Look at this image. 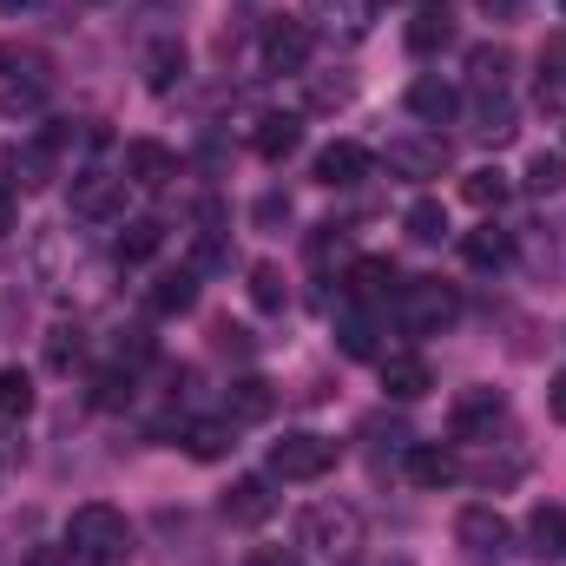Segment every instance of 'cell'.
<instances>
[{
	"instance_id": "cell-1",
	"label": "cell",
	"mask_w": 566,
	"mask_h": 566,
	"mask_svg": "<svg viewBox=\"0 0 566 566\" xmlns=\"http://www.w3.org/2000/svg\"><path fill=\"white\" fill-rule=\"evenodd\" d=\"M296 560L303 566H363V514L349 501H316L296 521Z\"/></svg>"
},
{
	"instance_id": "cell-2",
	"label": "cell",
	"mask_w": 566,
	"mask_h": 566,
	"mask_svg": "<svg viewBox=\"0 0 566 566\" xmlns=\"http://www.w3.org/2000/svg\"><path fill=\"white\" fill-rule=\"evenodd\" d=\"M66 547H73L80 560H93V566H119L126 554H133V527H126L119 507L86 501V507H73V521H66Z\"/></svg>"
},
{
	"instance_id": "cell-3",
	"label": "cell",
	"mask_w": 566,
	"mask_h": 566,
	"mask_svg": "<svg viewBox=\"0 0 566 566\" xmlns=\"http://www.w3.org/2000/svg\"><path fill=\"white\" fill-rule=\"evenodd\" d=\"M46 93H53V60L27 40H7L0 46V106L33 113V106H46Z\"/></svg>"
},
{
	"instance_id": "cell-4",
	"label": "cell",
	"mask_w": 566,
	"mask_h": 566,
	"mask_svg": "<svg viewBox=\"0 0 566 566\" xmlns=\"http://www.w3.org/2000/svg\"><path fill=\"white\" fill-rule=\"evenodd\" d=\"M396 323L409 329V336H441V329H454L461 323V290L441 277H409L396 290Z\"/></svg>"
},
{
	"instance_id": "cell-5",
	"label": "cell",
	"mask_w": 566,
	"mask_h": 566,
	"mask_svg": "<svg viewBox=\"0 0 566 566\" xmlns=\"http://www.w3.org/2000/svg\"><path fill=\"white\" fill-rule=\"evenodd\" d=\"M454 547H461V560L468 566H501L507 554H514V527H507L501 507L468 501V507L454 514Z\"/></svg>"
},
{
	"instance_id": "cell-6",
	"label": "cell",
	"mask_w": 566,
	"mask_h": 566,
	"mask_svg": "<svg viewBox=\"0 0 566 566\" xmlns=\"http://www.w3.org/2000/svg\"><path fill=\"white\" fill-rule=\"evenodd\" d=\"M336 441L329 434H310V428H296V434H283V441H271V474L277 481H323L329 468H336Z\"/></svg>"
},
{
	"instance_id": "cell-7",
	"label": "cell",
	"mask_w": 566,
	"mask_h": 566,
	"mask_svg": "<svg viewBox=\"0 0 566 566\" xmlns=\"http://www.w3.org/2000/svg\"><path fill=\"white\" fill-rule=\"evenodd\" d=\"M66 151H73V126L60 119V126H40L33 139L20 145L7 171L20 178V191H40V185H53V178H60V165H66Z\"/></svg>"
},
{
	"instance_id": "cell-8",
	"label": "cell",
	"mask_w": 566,
	"mask_h": 566,
	"mask_svg": "<svg viewBox=\"0 0 566 566\" xmlns=\"http://www.w3.org/2000/svg\"><path fill=\"white\" fill-rule=\"evenodd\" d=\"M382 158H389V171H396V178H416V185H422V178H441V171L454 165L448 139H441V133H428V126H409V133H396Z\"/></svg>"
},
{
	"instance_id": "cell-9",
	"label": "cell",
	"mask_w": 566,
	"mask_h": 566,
	"mask_svg": "<svg viewBox=\"0 0 566 566\" xmlns=\"http://www.w3.org/2000/svg\"><path fill=\"white\" fill-rule=\"evenodd\" d=\"M501 422H507V396L488 389V382H474V389H461V396L448 402V434H454V441H494Z\"/></svg>"
},
{
	"instance_id": "cell-10",
	"label": "cell",
	"mask_w": 566,
	"mask_h": 566,
	"mask_svg": "<svg viewBox=\"0 0 566 566\" xmlns=\"http://www.w3.org/2000/svg\"><path fill=\"white\" fill-rule=\"evenodd\" d=\"M119 211H126V171L86 165V171L73 178V218H86V224H106V218H119Z\"/></svg>"
},
{
	"instance_id": "cell-11",
	"label": "cell",
	"mask_w": 566,
	"mask_h": 566,
	"mask_svg": "<svg viewBox=\"0 0 566 566\" xmlns=\"http://www.w3.org/2000/svg\"><path fill=\"white\" fill-rule=\"evenodd\" d=\"M310 66V20H264V73H303Z\"/></svg>"
},
{
	"instance_id": "cell-12",
	"label": "cell",
	"mask_w": 566,
	"mask_h": 566,
	"mask_svg": "<svg viewBox=\"0 0 566 566\" xmlns=\"http://www.w3.org/2000/svg\"><path fill=\"white\" fill-rule=\"evenodd\" d=\"M402 468H409V481H416L422 494H441V488H454V481H461V454H454L448 441H409Z\"/></svg>"
},
{
	"instance_id": "cell-13",
	"label": "cell",
	"mask_w": 566,
	"mask_h": 566,
	"mask_svg": "<svg viewBox=\"0 0 566 566\" xmlns=\"http://www.w3.org/2000/svg\"><path fill=\"white\" fill-rule=\"evenodd\" d=\"M277 514V494H271V474H238L224 488V521L231 527H264Z\"/></svg>"
},
{
	"instance_id": "cell-14",
	"label": "cell",
	"mask_w": 566,
	"mask_h": 566,
	"mask_svg": "<svg viewBox=\"0 0 566 566\" xmlns=\"http://www.w3.org/2000/svg\"><path fill=\"white\" fill-rule=\"evenodd\" d=\"M171 178H178V158H171L158 139H133L126 145V185H139V191H165Z\"/></svg>"
},
{
	"instance_id": "cell-15",
	"label": "cell",
	"mask_w": 566,
	"mask_h": 566,
	"mask_svg": "<svg viewBox=\"0 0 566 566\" xmlns=\"http://www.w3.org/2000/svg\"><path fill=\"white\" fill-rule=\"evenodd\" d=\"M303 20H316V27L336 33V40H363L369 20H376V0H310Z\"/></svg>"
},
{
	"instance_id": "cell-16",
	"label": "cell",
	"mask_w": 566,
	"mask_h": 566,
	"mask_svg": "<svg viewBox=\"0 0 566 566\" xmlns=\"http://www.w3.org/2000/svg\"><path fill=\"white\" fill-rule=\"evenodd\" d=\"M409 113H416L422 126H448V119L461 113V93H454L441 73H416V80H409Z\"/></svg>"
},
{
	"instance_id": "cell-17",
	"label": "cell",
	"mask_w": 566,
	"mask_h": 566,
	"mask_svg": "<svg viewBox=\"0 0 566 566\" xmlns=\"http://www.w3.org/2000/svg\"><path fill=\"white\" fill-rule=\"evenodd\" d=\"M461 258H468L474 271H507V264H514V231H501V224L488 218V224H474V231L461 238Z\"/></svg>"
},
{
	"instance_id": "cell-18",
	"label": "cell",
	"mask_w": 566,
	"mask_h": 566,
	"mask_svg": "<svg viewBox=\"0 0 566 566\" xmlns=\"http://www.w3.org/2000/svg\"><path fill=\"white\" fill-rule=\"evenodd\" d=\"M185 66H191V60H185V46H178V33H165V40H151V46L139 53V73H145V86H151V93H171V86L185 80Z\"/></svg>"
},
{
	"instance_id": "cell-19",
	"label": "cell",
	"mask_w": 566,
	"mask_h": 566,
	"mask_svg": "<svg viewBox=\"0 0 566 566\" xmlns=\"http://www.w3.org/2000/svg\"><path fill=\"white\" fill-rule=\"evenodd\" d=\"M369 171V151L356 139H336V145H323L316 151V185H329V191H343V185H356Z\"/></svg>"
},
{
	"instance_id": "cell-20",
	"label": "cell",
	"mask_w": 566,
	"mask_h": 566,
	"mask_svg": "<svg viewBox=\"0 0 566 566\" xmlns=\"http://www.w3.org/2000/svg\"><path fill=\"white\" fill-rule=\"evenodd\" d=\"M382 389L396 396V402H422L428 389H434V369H428L422 356H382Z\"/></svg>"
},
{
	"instance_id": "cell-21",
	"label": "cell",
	"mask_w": 566,
	"mask_h": 566,
	"mask_svg": "<svg viewBox=\"0 0 566 566\" xmlns=\"http://www.w3.org/2000/svg\"><path fill=\"white\" fill-rule=\"evenodd\" d=\"M396 290H402V277H396L389 258H356L349 264V303H389Z\"/></svg>"
},
{
	"instance_id": "cell-22",
	"label": "cell",
	"mask_w": 566,
	"mask_h": 566,
	"mask_svg": "<svg viewBox=\"0 0 566 566\" xmlns=\"http://www.w3.org/2000/svg\"><path fill=\"white\" fill-rule=\"evenodd\" d=\"M296 145H303V119H296V113H264V119H258V133H251V151H258V158H271V165L290 158Z\"/></svg>"
},
{
	"instance_id": "cell-23",
	"label": "cell",
	"mask_w": 566,
	"mask_h": 566,
	"mask_svg": "<svg viewBox=\"0 0 566 566\" xmlns=\"http://www.w3.org/2000/svg\"><path fill=\"white\" fill-rule=\"evenodd\" d=\"M527 554L541 566L566 560V507H534L527 514Z\"/></svg>"
},
{
	"instance_id": "cell-24",
	"label": "cell",
	"mask_w": 566,
	"mask_h": 566,
	"mask_svg": "<svg viewBox=\"0 0 566 566\" xmlns=\"http://www.w3.org/2000/svg\"><path fill=\"white\" fill-rule=\"evenodd\" d=\"M119 264H151L158 251H165V218H126V231H119Z\"/></svg>"
},
{
	"instance_id": "cell-25",
	"label": "cell",
	"mask_w": 566,
	"mask_h": 566,
	"mask_svg": "<svg viewBox=\"0 0 566 566\" xmlns=\"http://www.w3.org/2000/svg\"><path fill=\"white\" fill-rule=\"evenodd\" d=\"M474 133H481L488 145L514 139V133H521V113H514V99H507V93H481V99H474Z\"/></svg>"
},
{
	"instance_id": "cell-26",
	"label": "cell",
	"mask_w": 566,
	"mask_h": 566,
	"mask_svg": "<svg viewBox=\"0 0 566 566\" xmlns=\"http://www.w3.org/2000/svg\"><path fill=\"white\" fill-rule=\"evenodd\" d=\"M151 316H185L191 303H198V271H165V277L151 283Z\"/></svg>"
},
{
	"instance_id": "cell-27",
	"label": "cell",
	"mask_w": 566,
	"mask_h": 566,
	"mask_svg": "<svg viewBox=\"0 0 566 566\" xmlns=\"http://www.w3.org/2000/svg\"><path fill=\"white\" fill-rule=\"evenodd\" d=\"M507 73H514V53H507V46H474V53H468L474 93H507Z\"/></svg>"
},
{
	"instance_id": "cell-28",
	"label": "cell",
	"mask_w": 566,
	"mask_h": 566,
	"mask_svg": "<svg viewBox=\"0 0 566 566\" xmlns=\"http://www.w3.org/2000/svg\"><path fill=\"white\" fill-rule=\"evenodd\" d=\"M507 191H514V178H507L501 165H481V171H468V178H461V198H468L474 211H501V205H507Z\"/></svg>"
},
{
	"instance_id": "cell-29",
	"label": "cell",
	"mask_w": 566,
	"mask_h": 566,
	"mask_svg": "<svg viewBox=\"0 0 566 566\" xmlns=\"http://www.w3.org/2000/svg\"><path fill=\"white\" fill-rule=\"evenodd\" d=\"M336 343H343V356H376V316L363 310V303H349L343 316H336Z\"/></svg>"
},
{
	"instance_id": "cell-30",
	"label": "cell",
	"mask_w": 566,
	"mask_h": 566,
	"mask_svg": "<svg viewBox=\"0 0 566 566\" xmlns=\"http://www.w3.org/2000/svg\"><path fill=\"white\" fill-rule=\"evenodd\" d=\"M264 416H271V382H258V376L231 382V396H224V422H264Z\"/></svg>"
},
{
	"instance_id": "cell-31",
	"label": "cell",
	"mask_w": 566,
	"mask_h": 566,
	"mask_svg": "<svg viewBox=\"0 0 566 566\" xmlns=\"http://www.w3.org/2000/svg\"><path fill=\"white\" fill-rule=\"evenodd\" d=\"M231 434H238V422H191L178 441H185V454H191V461H218V454H231V448H238Z\"/></svg>"
},
{
	"instance_id": "cell-32",
	"label": "cell",
	"mask_w": 566,
	"mask_h": 566,
	"mask_svg": "<svg viewBox=\"0 0 566 566\" xmlns=\"http://www.w3.org/2000/svg\"><path fill=\"white\" fill-rule=\"evenodd\" d=\"M521 185H527L534 198H560V191H566V151H534Z\"/></svg>"
},
{
	"instance_id": "cell-33",
	"label": "cell",
	"mask_w": 566,
	"mask_h": 566,
	"mask_svg": "<svg viewBox=\"0 0 566 566\" xmlns=\"http://www.w3.org/2000/svg\"><path fill=\"white\" fill-rule=\"evenodd\" d=\"M27 416H33V376L0 369V422H27Z\"/></svg>"
},
{
	"instance_id": "cell-34",
	"label": "cell",
	"mask_w": 566,
	"mask_h": 566,
	"mask_svg": "<svg viewBox=\"0 0 566 566\" xmlns=\"http://www.w3.org/2000/svg\"><path fill=\"white\" fill-rule=\"evenodd\" d=\"M402 224H409L416 244H441V238H448V211H441V198H416Z\"/></svg>"
},
{
	"instance_id": "cell-35",
	"label": "cell",
	"mask_w": 566,
	"mask_h": 566,
	"mask_svg": "<svg viewBox=\"0 0 566 566\" xmlns=\"http://www.w3.org/2000/svg\"><path fill=\"white\" fill-rule=\"evenodd\" d=\"M126 402H133V369H126V363L99 369V376H93V409H126Z\"/></svg>"
},
{
	"instance_id": "cell-36",
	"label": "cell",
	"mask_w": 566,
	"mask_h": 566,
	"mask_svg": "<svg viewBox=\"0 0 566 566\" xmlns=\"http://www.w3.org/2000/svg\"><path fill=\"white\" fill-rule=\"evenodd\" d=\"M448 33H454V27H448V13H441V7H422V13L409 20V46H416V53L448 46Z\"/></svg>"
},
{
	"instance_id": "cell-37",
	"label": "cell",
	"mask_w": 566,
	"mask_h": 566,
	"mask_svg": "<svg viewBox=\"0 0 566 566\" xmlns=\"http://www.w3.org/2000/svg\"><path fill=\"white\" fill-rule=\"evenodd\" d=\"M46 363L53 369H73L80 363V323H53L46 329Z\"/></svg>"
},
{
	"instance_id": "cell-38",
	"label": "cell",
	"mask_w": 566,
	"mask_h": 566,
	"mask_svg": "<svg viewBox=\"0 0 566 566\" xmlns=\"http://www.w3.org/2000/svg\"><path fill=\"white\" fill-rule=\"evenodd\" d=\"M541 106H566V46L541 60Z\"/></svg>"
},
{
	"instance_id": "cell-39",
	"label": "cell",
	"mask_w": 566,
	"mask_h": 566,
	"mask_svg": "<svg viewBox=\"0 0 566 566\" xmlns=\"http://www.w3.org/2000/svg\"><path fill=\"white\" fill-rule=\"evenodd\" d=\"M251 303H258V310H283V271L277 264H258V271H251Z\"/></svg>"
},
{
	"instance_id": "cell-40",
	"label": "cell",
	"mask_w": 566,
	"mask_h": 566,
	"mask_svg": "<svg viewBox=\"0 0 566 566\" xmlns=\"http://www.w3.org/2000/svg\"><path fill=\"white\" fill-rule=\"evenodd\" d=\"M27 566H80V554L60 541V547H33V554H27Z\"/></svg>"
},
{
	"instance_id": "cell-41",
	"label": "cell",
	"mask_w": 566,
	"mask_h": 566,
	"mask_svg": "<svg viewBox=\"0 0 566 566\" xmlns=\"http://www.w3.org/2000/svg\"><path fill=\"white\" fill-rule=\"evenodd\" d=\"M13 211H20V198H13V185H7V178H0V238H7V231H13Z\"/></svg>"
},
{
	"instance_id": "cell-42",
	"label": "cell",
	"mask_w": 566,
	"mask_h": 566,
	"mask_svg": "<svg viewBox=\"0 0 566 566\" xmlns=\"http://www.w3.org/2000/svg\"><path fill=\"white\" fill-rule=\"evenodd\" d=\"M547 409H554V422H566V369L547 382Z\"/></svg>"
},
{
	"instance_id": "cell-43",
	"label": "cell",
	"mask_w": 566,
	"mask_h": 566,
	"mask_svg": "<svg viewBox=\"0 0 566 566\" xmlns=\"http://www.w3.org/2000/svg\"><path fill=\"white\" fill-rule=\"evenodd\" d=\"M521 7H527V0H481V13H488V20H514Z\"/></svg>"
},
{
	"instance_id": "cell-44",
	"label": "cell",
	"mask_w": 566,
	"mask_h": 566,
	"mask_svg": "<svg viewBox=\"0 0 566 566\" xmlns=\"http://www.w3.org/2000/svg\"><path fill=\"white\" fill-rule=\"evenodd\" d=\"M277 218H290V198H264L258 205V224H277Z\"/></svg>"
},
{
	"instance_id": "cell-45",
	"label": "cell",
	"mask_w": 566,
	"mask_h": 566,
	"mask_svg": "<svg viewBox=\"0 0 566 566\" xmlns=\"http://www.w3.org/2000/svg\"><path fill=\"white\" fill-rule=\"evenodd\" d=\"M244 566H290V560H283L277 547H258V554H251V560H244Z\"/></svg>"
},
{
	"instance_id": "cell-46",
	"label": "cell",
	"mask_w": 566,
	"mask_h": 566,
	"mask_svg": "<svg viewBox=\"0 0 566 566\" xmlns=\"http://www.w3.org/2000/svg\"><path fill=\"white\" fill-rule=\"evenodd\" d=\"M369 566H416L409 554H382V560H369Z\"/></svg>"
},
{
	"instance_id": "cell-47",
	"label": "cell",
	"mask_w": 566,
	"mask_h": 566,
	"mask_svg": "<svg viewBox=\"0 0 566 566\" xmlns=\"http://www.w3.org/2000/svg\"><path fill=\"white\" fill-rule=\"evenodd\" d=\"M27 7H33V0H0V13H27Z\"/></svg>"
}]
</instances>
